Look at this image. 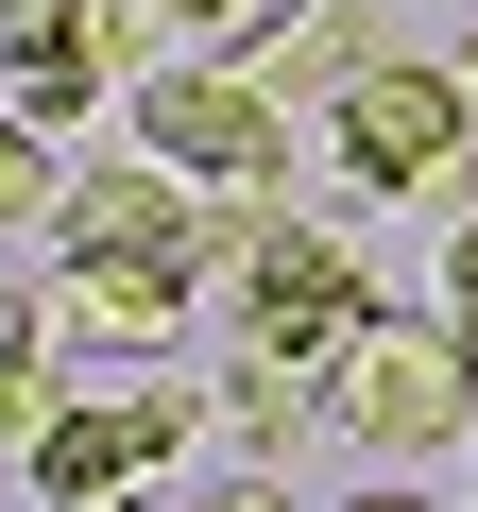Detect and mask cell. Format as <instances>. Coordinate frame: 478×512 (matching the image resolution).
I'll return each mask as SVG.
<instances>
[{"instance_id": "4", "label": "cell", "mask_w": 478, "mask_h": 512, "mask_svg": "<svg viewBox=\"0 0 478 512\" xmlns=\"http://www.w3.org/2000/svg\"><path fill=\"white\" fill-rule=\"evenodd\" d=\"M137 154L188 171V188H222V205H274V171H291V103H274L257 69H222V52H171V69L137 86Z\"/></svg>"}, {"instance_id": "13", "label": "cell", "mask_w": 478, "mask_h": 512, "mask_svg": "<svg viewBox=\"0 0 478 512\" xmlns=\"http://www.w3.org/2000/svg\"><path fill=\"white\" fill-rule=\"evenodd\" d=\"M171 512H291L274 478H222V495H171Z\"/></svg>"}, {"instance_id": "11", "label": "cell", "mask_w": 478, "mask_h": 512, "mask_svg": "<svg viewBox=\"0 0 478 512\" xmlns=\"http://www.w3.org/2000/svg\"><path fill=\"white\" fill-rule=\"evenodd\" d=\"M52 205H69V188H52V137L0 103V239H18V222H52Z\"/></svg>"}, {"instance_id": "14", "label": "cell", "mask_w": 478, "mask_h": 512, "mask_svg": "<svg viewBox=\"0 0 478 512\" xmlns=\"http://www.w3.org/2000/svg\"><path fill=\"white\" fill-rule=\"evenodd\" d=\"M342 512H427V495H342Z\"/></svg>"}, {"instance_id": "2", "label": "cell", "mask_w": 478, "mask_h": 512, "mask_svg": "<svg viewBox=\"0 0 478 512\" xmlns=\"http://www.w3.org/2000/svg\"><path fill=\"white\" fill-rule=\"evenodd\" d=\"M188 427H222V393L188 376H137V393H69L18 461H35V512H154L188 478Z\"/></svg>"}, {"instance_id": "12", "label": "cell", "mask_w": 478, "mask_h": 512, "mask_svg": "<svg viewBox=\"0 0 478 512\" xmlns=\"http://www.w3.org/2000/svg\"><path fill=\"white\" fill-rule=\"evenodd\" d=\"M444 325L478 342V205H461V239H444Z\"/></svg>"}, {"instance_id": "5", "label": "cell", "mask_w": 478, "mask_h": 512, "mask_svg": "<svg viewBox=\"0 0 478 512\" xmlns=\"http://www.w3.org/2000/svg\"><path fill=\"white\" fill-rule=\"evenodd\" d=\"M154 35H171L154 0H0V103H18L35 137H69V120L137 103L120 69H137Z\"/></svg>"}, {"instance_id": "8", "label": "cell", "mask_w": 478, "mask_h": 512, "mask_svg": "<svg viewBox=\"0 0 478 512\" xmlns=\"http://www.w3.org/2000/svg\"><path fill=\"white\" fill-rule=\"evenodd\" d=\"M239 69H257L274 103H342V86L376 69V18H342V0H308V18H274V35L239 52Z\"/></svg>"}, {"instance_id": "10", "label": "cell", "mask_w": 478, "mask_h": 512, "mask_svg": "<svg viewBox=\"0 0 478 512\" xmlns=\"http://www.w3.org/2000/svg\"><path fill=\"white\" fill-rule=\"evenodd\" d=\"M308 410H325V376H291V359H239V393H222V427L257 444V461H291V444H308Z\"/></svg>"}, {"instance_id": "15", "label": "cell", "mask_w": 478, "mask_h": 512, "mask_svg": "<svg viewBox=\"0 0 478 512\" xmlns=\"http://www.w3.org/2000/svg\"><path fill=\"white\" fill-rule=\"evenodd\" d=\"M461 86H478V52H461Z\"/></svg>"}, {"instance_id": "9", "label": "cell", "mask_w": 478, "mask_h": 512, "mask_svg": "<svg viewBox=\"0 0 478 512\" xmlns=\"http://www.w3.org/2000/svg\"><path fill=\"white\" fill-rule=\"evenodd\" d=\"M69 393H52V308L35 291H0V444H35Z\"/></svg>"}, {"instance_id": "6", "label": "cell", "mask_w": 478, "mask_h": 512, "mask_svg": "<svg viewBox=\"0 0 478 512\" xmlns=\"http://www.w3.org/2000/svg\"><path fill=\"white\" fill-rule=\"evenodd\" d=\"M325 410H342L376 461H444V444L478 427V342H461V325H376V342L325 376Z\"/></svg>"}, {"instance_id": "7", "label": "cell", "mask_w": 478, "mask_h": 512, "mask_svg": "<svg viewBox=\"0 0 478 512\" xmlns=\"http://www.w3.org/2000/svg\"><path fill=\"white\" fill-rule=\"evenodd\" d=\"M188 291L205 274H154V256H52V342H86V359H171L188 342Z\"/></svg>"}, {"instance_id": "3", "label": "cell", "mask_w": 478, "mask_h": 512, "mask_svg": "<svg viewBox=\"0 0 478 512\" xmlns=\"http://www.w3.org/2000/svg\"><path fill=\"white\" fill-rule=\"evenodd\" d=\"M325 137H342V171L393 188V205H478V86L427 69V52H376V69L325 103Z\"/></svg>"}, {"instance_id": "1", "label": "cell", "mask_w": 478, "mask_h": 512, "mask_svg": "<svg viewBox=\"0 0 478 512\" xmlns=\"http://www.w3.org/2000/svg\"><path fill=\"white\" fill-rule=\"evenodd\" d=\"M239 359H291V376H342L393 308H376V274H359V239H325V222H291V205H257L239 222Z\"/></svg>"}]
</instances>
